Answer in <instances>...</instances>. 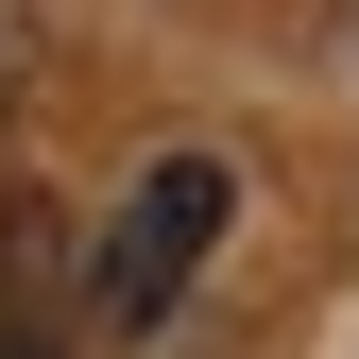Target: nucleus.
<instances>
[{"label": "nucleus", "mask_w": 359, "mask_h": 359, "mask_svg": "<svg viewBox=\"0 0 359 359\" xmlns=\"http://www.w3.org/2000/svg\"><path fill=\"white\" fill-rule=\"evenodd\" d=\"M222 222H240V171L222 154H154L137 171V205H120V240L86 257V325H171V308H189V274L222 257Z\"/></svg>", "instance_id": "nucleus-1"}, {"label": "nucleus", "mask_w": 359, "mask_h": 359, "mask_svg": "<svg viewBox=\"0 0 359 359\" xmlns=\"http://www.w3.org/2000/svg\"><path fill=\"white\" fill-rule=\"evenodd\" d=\"M18 86H34V18L0 0V103H18Z\"/></svg>", "instance_id": "nucleus-3"}, {"label": "nucleus", "mask_w": 359, "mask_h": 359, "mask_svg": "<svg viewBox=\"0 0 359 359\" xmlns=\"http://www.w3.org/2000/svg\"><path fill=\"white\" fill-rule=\"evenodd\" d=\"M86 342V240L52 189H0V359H69Z\"/></svg>", "instance_id": "nucleus-2"}]
</instances>
